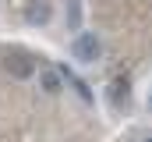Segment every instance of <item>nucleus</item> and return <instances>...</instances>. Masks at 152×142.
<instances>
[{"label":"nucleus","instance_id":"5","mask_svg":"<svg viewBox=\"0 0 152 142\" xmlns=\"http://www.w3.org/2000/svg\"><path fill=\"white\" fill-rule=\"evenodd\" d=\"M57 71H64V75H67V78H71V82H75V89H78V96H81V100H85V103H92V89H88V85H85V82H81V78H75V75H71V68H64V64H60V68Z\"/></svg>","mask_w":152,"mask_h":142},{"label":"nucleus","instance_id":"8","mask_svg":"<svg viewBox=\"0 0 152 142\" xmlns=\"http://www.w3.org/2000/svg\"><path fill=\"white\" fill-rule=\"evenodd\" d=\"M149 110H152V96H149Z\"/></svg>","mask_w":152,"mask_h":142},{"label":"nucleus","instance_id":"7","mask_svg":"<svg viewBox=\"0 0 152 142\" xmlns=\"http://www.w3.org/2000/svg\"><path fill=\"white\" fill-rule=\"evenodd\" d=\"M42 89H46V92H60V78H57V71H42Z\"/></svg>","mask_w":152,"mask_h":142},{"label":"nucleus","instance_id":"9","mask_svg":"<svg viewBox=\"0 0 152 142\" xmlns=\"http://www.w3.org/2000/svg\"><path fill=\"white\" fill-rule=\"evenodd\" d=\"M145 142H152V139H145Z\"/></svg>","mask_w":152,"mask_h":142},{"label":"nucleus","instance_id":"1","mask_svg":"<svg viewBox=\"0 0 152 142\" xmlns=\"http://www.w3.org/2000/svg\"><path fill=\"white\" fill-rule=\"evenodd\" d=\"M4 68L11 71L14 78H32L36 75V64H32V57L28 53H18V50H4Z\"/></svg>","mask_w":152,"mask_h":142},{"label":"nucleus","instance_id":"4","mask_svg":"<svg viewBox=\"0 0 152 142\" xmlns=\"http://www.w3.org/2000/svg\"><path fill=\"white\" fill-rule=\"evenodd\" d=\"M106 96H110L117 106H127V96H131V89H127V78H113V82L106 85Z\"/></svg>","mask_w":152,"mask_h":142},{"label":"nucleus","instance_id":"6","mask_svg":"<svg viewBox=\"0 0 152 142\" xmlns=\"http://www.w3.org/2000/svg\"><path fill=\"white\" fill-rule=\"evenodd\" d=\"M67 25H71V29L81 25V4H78V0H67Z\"/></svg>","mask_w":152,"mask_h":142},{"label":"nucleus","instance_id":"3","mask_svg":"<svg viewBox=\"0 0 152 142\" xmlns=\"http://www.w3.org/2000/svg\"><path fill=\"white\" fill-rule=\"evenodd\" d=\"M25 18H28V25H46L50 21V0H32Z\"/></svg>","mask_w":152,"mask_h":142},{"label":"nucleus","instance_id":"2","mask_svg":"<svg viewBox=\"0 0 152 142\" xmlns=\"http://www.w3.org/2000/svg\"><path fill=\"white\" fill-rule=\"evenodd\" d=\"M71 53H75L81 64H92V61H99V39H96L92 32L75 36V43H71Z\"/></svg>","mask_w":152,"mask_h":142}]
</instances>
